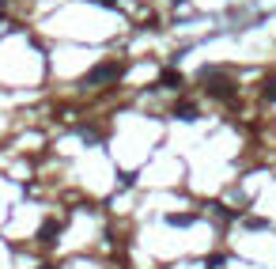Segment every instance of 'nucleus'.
<instances>
[{"label":"nucleus","mask_w":276,"mask_h":269,"mask_svg":"<svg viewBox=\"0 0 276 269\" xmlns=\"http://www.w3.org/2000/svg\"><path fill=\"white\" fill-rule=\"evenodd\" d=\"M110 76H121V65H102V69H95L83 84H99V80H110Z\"/></svg>","instance_id":"obj_1"},{"label":"nucleus","mask_w":276,"mask_h":269,"mask_svg":"<svg viewBox=\"0 0 276 269\" xmlns=\"http://www.w3.org/2000/svg\"><path fill=\"white\" fill-rule=\"evenodd\" d=\"M265 99L276 102V76H272V80H265Z\"/></svg>","instance_id":"obj_2"},{"label":"nucleus","mask_w":276,"mask_h":269,"mask_svg":"<svg viewBox=\"0 0 276 269\" xmlns=\"http://www.w3.org/2000/svg\"><path fill=\"white\" fill-rule=\"evenodd\" d=\"M163 84H167V88H174V84H182V80H178V72H163Z\"/></svg>","instance_id":"obj_3"}]
</instances>
